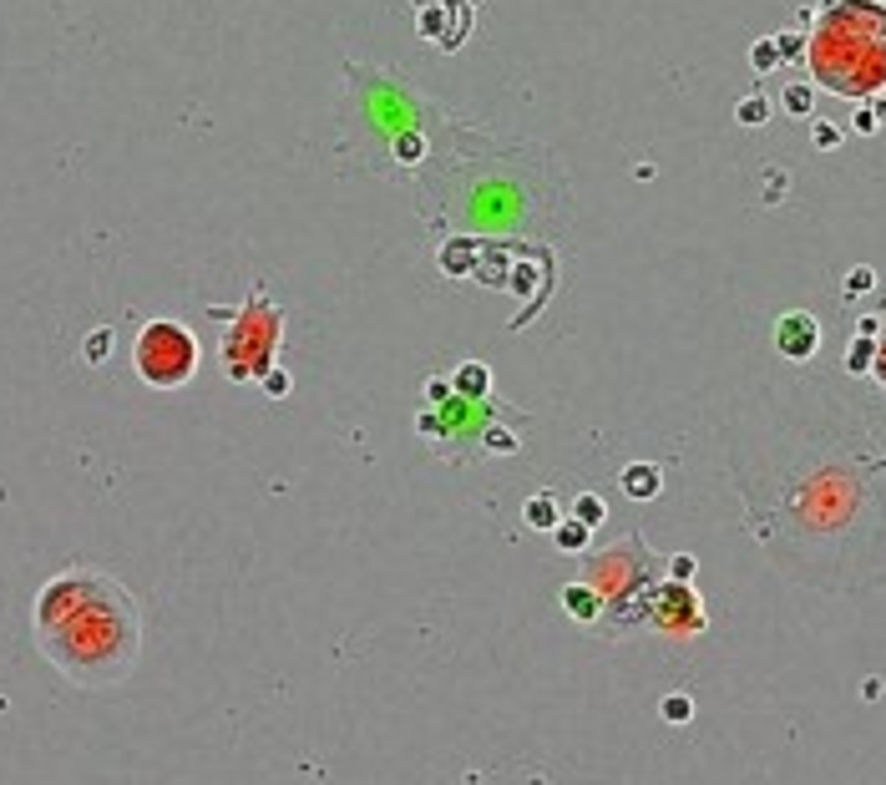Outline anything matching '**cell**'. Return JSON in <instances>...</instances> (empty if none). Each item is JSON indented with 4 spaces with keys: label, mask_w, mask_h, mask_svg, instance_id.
<instances>
[{
    "label": "cell",
    "mask_w": 886,
    "mask_h": 785,
    "mask_svg": "<svg viewBox=\"0 0 886 785\" xmlns=\"http://www.w3.org/2000/svg\"><path fill=\"white\" fill-rule=\"evenodd\" d=\"M735 492L765 558L821 593L886 583V436L841 406H811L730 436Z\"/></svg>",
    "instance_id": "cell-1"
},
{
    "label": "cell",
    "mask_w": 886,
    "mask_h": 785,
    "mask_svg": "<svg viewBox=\"0 0 886 785\" xmlns=\"http://www.w3.org/2000/svg\"><path fill=\"white\" fill-rule=\"evenodd\" d=\"M36 649L82 689L122 684L142 659V608L102 568H66L31 603Z\"/></svg>",
    "instance_id": "cell-2"
},
{
    "label": "cell",
    "mask_w": 886,
    "mask_h": 785,
    "mask_svg": "<svg viewBox=\"0 0 886 785\" xmlns=\"http://www.w3.org/2000/svg\"><path fill=\"white\" fill-rule=\"evenodd\" d=\"M816 87L871 97L886 87V11L876 0H821V26L805 41Z\"/></svg>",
    "instance_id": "cell-3"
},
{
    "label": "cell",
    "mask_w": 886,
    "mask_h": 785,
    "mask_svg": "<svg viewBox=\"0 0 886 785\" xmlns=\"http://www.w3.org/2000/svg\"><path fill=\"white\" fill-rule=\"evenodd\" d=\"M659 578H664V558L638 532H628L613 547H603V553L583 558V583L603 598V628L613 639L643 628V618H649V593L659 588Z\"/></svg>",
    "instance_id": "cell-4"
},
{
    "label": "cell",
    "mask_w": 886,
    "mask_h": 785,
    "mask_svg": "<svg viewBox=\"0 0 886 785\" xmlns=\"http://www.w3.org/2000/svg\"><path fill=\"white\" fill-rule=\"evenodd\" d=\"M279 345H284V309L254 289L223 330V375L238 385L264 380L279 365Z\"/></svg>",
    "instance_id": "cell-5"
},
{
    "label": "cell",
    "mask_w": 886,
    "mask_h": 785,
    "mask_svg": "<svg viewBox=\"0 0 886 785\" xmlns=\"http://www.w3.org/2000/svg\"><path fill=\"white\" fill-rule=\"evenodd\" d=\"M132 370L152 390H183L198 375V335L178 320H147L132 340Z\"/></svg>",
    "instance_id": "cell-6"
},
{
    "label": "cell",
    "mask_w": 886,
    "mask_h": 785,
    "mask_svg": "<svg viewBox=\"0 0 886 785\" xmlns=\"http://www.w3.org/2000/svg\"><path fill=\"white\" fill-rule=\"evenodd\" d=\"M643 628H654L664 639H699L709 628V613H704L694 583L659 578V588L649 593V618H643Z\"/></svg>",
    "instance_id": "cell-7"
},
{
    "label": "cell",
    "mask_w": 886,
    "mask_h": 785,
    "mask_svg": "<svg viewBox=\"0 0 886 785\" xmlns=\"http://www.w3.org/2000/svg\"><path fill=\"white\" fill-rule=\"evenodd\" d=\"M775 350L785 360H795V365L816 360V350H821V320H816V314H805V309H785L780 320H775Z\"/></svg>",
    "instance_id": "cell-8"
},
{
    "label": "cell",
    "mask_w": 886,
    "mask_h": 785,
    "mask_svg": "<svg viewBox=\"0 0 886 785\" xmlns=\"http://www.w3.org/2000/svg\"><path fill=\"white\" fill-rule=\"evenodd\" d=\"M618 487H623L633 502H654V497L664 492V466H654V461H628V466L618 471Z\"/></svg>",
    "instance_id": "cell-9"
},
{
    "label": "cell",
    "mask_w": 886,
    "mask_h": 785,
    "mask_svg": "<svg viewBox=\"0 0 886 785\" xmlns=\"http://www.w3.org/2000/svg\"><path fill=\"white\" fill-rule=\"evenodd\" d=\"M557 598H562V613H568L573 623H583V628L603 623V598H598V593H593L583 578H578V583H568V588H562Z\"/></svg>",
    "instance_id": "cell-10"
},
{
    "label": "cell",
    "mask_w": 886,
    "mask_h": 785,
    "mask_svg": "<svg viewBox=\"0 0 886 785\" xmlns=\"http://www.w3.org/2000/svg\"><path fill=\"white\" fill-rule=\"evenodd\" d=\"M451 390H456V396H466V401H487V390H492V370H487V365H476V360H466V365H456Z\"/></svg>",
    "instance_id": "cell-11"
},
{
    "label": "cell",
    "mask_w": 886,
    "mask_h": 785,
    "mask_svg": "<svg viewBox=\"0 0 886 785\" xmlns=\"http://www.w3.org/2000/svg\"><path fill=\"white\" fill-rule=\"evenodd\" d=\"M522 522H527L532 532H552V527L562 522V507H557V497H552V492H532V497L522 502Z\"/></svg>",
    "instance_id": "cell-12"
},
{
    "label": "cell",
    "mask_w": 886,
    "mask_h": 785,
    "mask_svg": "<svg viewBox=\"0 0 886 785\" xmlns=\"http://www.w3.org/2000/svg\"><path fill=\"white\" fill-rule=\"evenodd\" d=\"M588 537H593V527H583L578 517H562L552 527V542L562 547V553H588Z\"/></svg>",
    "instance_id": "cell-13"
},
{
    "label": "cell",
    "mask_w": 886,
    "mask_h": 785,
    "mask_svg": "<svg viewBox=\"0 0 886 785\" xmlns=\"http://www.w3.org/2000/svg\"><path fill=\"white\" fill-rule=\"evenodd\" d=\"M871 360H876V340L871 335H856L846 345V375H871Z\"/></svg>",
    "instance_id": "cell-14"
},
{
    "label": "cell",
    "mask_w": 886,
    "mask_h": 785,
    "mask_svg": "<svg viewBox=\"0 0 886 785\" xmlns=\"http://www.w3.org/2000/svg\"><path fill=\"white\" fill-rule=\"evenodd\" d=\"M780 107L790 112V117H811L816 112V92L805 87V82H795V87H785V97H780Z\"/></svg>",
    "instance_id": "cell-15"
},
{
    "label": "cell",
    "mask_w": 886,
    "mask_h": 785,
    "mask_svg": "<svg viewBox=\"0 0 886 785\" xmlns=\"http://www.w3.org/2000/svg\"><path fill=\"white\" fill-rule=\"evenodd\" d=\"M659 715H664L669 725H689V720H694V699H689V694H664Z\"/></svg>",
    "instance_id": "cell-16"
},
{
    "label": "cell",
    "mask_w": 886,
    "mask_h": 785,
    "mask_svg": "<svg viewBox=\"0 0 886 785\" xmlns=\"http://www.w3.org/2000/svg\"><path fill=\"white\" fill-rule=\"evenodd\" d=\"M573 517H578L583 527H603V517H608V507H603V497H593V492H583V497L573 502Z\"/></svg>",
    "instance_id": "cell-17"
},
{
    "label": "cell",
    "mask_w": 886,
    "mask_h": 785,
    "mask_svg": "<svg viewBox=\"0 0 886 785\" xmlns=\"http://www.w3.org/2000/svg\"><path fill=\"white\" fill-rule=\"evenodd\" d=\"M694 568H699L694 553H674V558H664V578H674V583H694Z\"/></svg>",
    "instance_id": "cell-18"
},
{
    "label": "cell",
    "mask_w": 886,
    "mask_h": 785,
    "mask_svg": "<svg viewBox=\"0 0 886 785\" xmlns=\"http://www.w3.org/2000/svg\"><path fill=\"white\" fill-rule=\"evenodd\" d=\"M841 289H846V299H856V294H871V289H876V269L856 264V269L846 274V284H841Z\"/></svg>",
    "instance_id": "cell-19"
},
{
    "label": "cell",
    "mask_w": 886,
    "mask_h": 785,
    "mask_svg": "<svg viewBox=\"0 0 886 785\" xmlns=\"http://www.w3.org/2000/svg\"><path fill=\"white\" fill-rule=\"evenodd\" d=\"M735 117H740L745 127H760V122L770 117V102H765V97H745V102L735 107Z\"/></svg>",
    "instance_id": "cell-20"
},
{
    "label": "cell",
    "mask_w": 886,
    "mask_h": 785,
    "mask_svg": "<svg viewBox=\"0 0 886 785\" xmlns=\"http://www.w3.org/2000/svg\"><path fill=\"white\" fill-rule=\"evenodd\" d=\"M750 61H755V71H775V66H780L775 41H755V46H750Z\"/></svg>",
    "instance_id": "cell-21"
},
{
    "label": "cell",
    "mask_w": 886,
    "mask_h": 785,
    "mask_svg": "<svg viewBox=\"0 0 886 785\" xmlns=\"http://www.w3.org/2000/svg\"><path fill=\"white\" fill-rule=\"evenodd\" d=\"M107 350H112V330L87 335V360H92V365H102V360H107Z\"/></svg>",
    "instance_id": "cell-22"
},
{
    "label": "cell",
    "mask_w": 886,
    "mask_h": 785,
    "mask_svg": "<svg viewBox=\"0 0 886 785\" xmlns=\"http://www.w3.org/2000/svg\"><path fill=\"white\" fill-rule=\"evenodd\" d=\"M775 51H780V61H785V56H805V36L780 31V36H775Z\"/></svg>",
    "instance_id": "cell-23"
},
{
    "label": "cell",
    "mask_w": 886,
    "mask_h": 785,
    "mask_svg": "<svg viewBox=\"0 0 886 785\" xmlns=\"http://www.w3.org/2000/svg\"><path fill=\"white\" fill-rule=\"evenodd\" d=\"M259 385L269 390V396H284V390H289V370H279V365H274V370H269V375H264Z\"/></svg>",
    "instance_id": "cell-24"
},
{
    "label": "cell",
    "mask_w": 886,
    "mask_h": 785,
    "mask_svg": "<svg viewBox=\"0 0 886 785\" xmlns=\"http://www.w3.org/2000/svg\"><path fill=\"white\" fill-rule=\"evenodd\" d=\"M871 375H876V385L886 390V340H876V360H871Z\"/></svg>",
    "instance_id": "cell-25"
},
{
    "label": "cell",
    "mask_w": 886,
    "mask_h": 785,
    "mask_svg": "<svg viewBox=\"0 0 886 785\" xmlns=\"http://www.w3.org/2000/svg\"><path fill=\"white\" fill-rule=\"evenodd\" d=\"M836 142H841V132L831 122H816V147H836Z\"/></svg>",
    "instance_id": "cell-26"
},
{
    "label": "cell",
    "mask_w": 886,
    "mask_h": 785,
    "mask_svg": "<svg viewBox=\"0 0 886 785\" xmlns=\"http://www.w3.org/2000/svg\"><path fill=\"white\" fill-rule=\"evenodd\" d=\"M876 127H881V117H876V107H871V112H861V117H856V132H876Z\"/></svg>",
    "instance_id": "cell-27"
},
{
    "label": "cell",
    "mask_w": 886,
    "mask_h": 785,
    "mask_svg": "<svg viewBox=\"0 0 886 785\" xmlns=\"http://www.w3.org/2000/svg\"><path fill=\"white\" fill-rule=\"evenodd\" d=\"M876 6H881V11H886V0H876Z\"/></svg>",
    "instance_id": "cell-28"
}]
</instances>
